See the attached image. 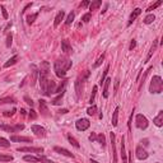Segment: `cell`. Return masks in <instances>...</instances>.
I'll use <instances>...</instances> for the list:
<instances>
[{
	"mask_svg": "<svg viewBox=\"0 0 163 163\" xmlns=\"http://www.w3.org/2000/svg\"><path fill=\"white\" fill-rule=\"evenodd\" d=\"M71 68V61L69 59L66 57H59L56 61H55V65H54V70H55V74L59 77V78H64L66 71Z\"/></svg>",
	"mask_w": 163,
	"mask_h": 163,
	"instance_id": "1",
	"label": "cell"
},
{
	"mask_svg": "<svg viewBox=\"0 0 163 163\" xmlns=\"http://www.w3.org/2000/svg\"><path fill=\"white\" fill-rule=\"evenodd\" d=\"M40 86L42 89V93L47 97L56 92V83L55 80L50 79L49 77H40Z\"/></svg>",
	"mask_w": 163,
	"mask_h": 163,
	"instance_id": "2",
	"label": "cell"
},
{
	"mask_svg": "<svg viewBox=\"0 0 163 163\" xmlns=\"http://www.w3.org/2000/svg\"><path fill=\"white\" fill-rule=\"evenodd\" d=\"M163 90V80L159 75H154L150 80V86H149V92L152 94H159Z\"/></svg>",
	"mask_w": 163,
	"mask_h": 163,
	"instance_id": "3",
	"label": "cell"
},
{
	"mask_svg": "<svg viewBox=\"0 0 163 163\" xmlns=\"http://www.w3.org/2000/svg\"><path fill=\"white\" fill-rule=\"evenodd\" d=\"M135 124H136V128L140 129V130H145V129L148 128V125H149L148 119L144 116V115H142V113L136 115V117H135Z\"/></svg>",
	"mask_w": 163,
	"mask_h": 163,
	"instance_id": "4",
	"label": "cell"
},
{
	"mask_svg": "<svg viewBox=\"0 0 163 163\" xmlns=\"http://www.w3.org/2000/svg\"><path fill=\"white\" fill-rule=\"evenodd\" d=\"M0 129H2V130H5V131H8L9 134H10V132H18V131L23 130V129H24V125H22V124H18V125H14V126L0 125Z\"/></svg>",
	"mask_w": 163,
	"mask_h": 163,
	"instance_id": "5",
	"label": "cell"
},
{
	"mask_svg": "<svg viewBox=\"0 0 163 163\" xmlns=\"http://www.w3.org/2000/svg\"><path fill=\"white\" fill-rule=\"evenodd\" d=\"M89 125H90V122H89L88 119H79L75 122V128L79 131H86L89 128Z\"/></svg>",
	"mask_w": 163,
	"mask_h": 163,
	"instance_id": "6",
	"label": "cell"
},
{
	"mask_svg": "<svg viewBox=\"0 0 163 163\" xmlns=\"http://www.w3.org/2000/svg\"><path fill=\"white\" fill-rule=\"evenodd\" d=\"M49 71H50V64L47 61L41 63V66L38 69V74L40 77H49Z\"/></svg>",
	"mask_w": 163,
	"mask_h": 163,
	"instance_id": "7",
	"label": "cell"
},
{
	"mask_svg": "<svg viewBox=\"0 0 163 163\" xmlns=\"http://www.w3.org/2000/svg\"><path fill=\"white\" fill-rule=\"evenodd\" d=\"M31 129H32V131H33L38 138H45V136H46V130L42 128V126H40V125H32Z\"/></svg>",
	"mask_w": 163,
	"mask_h": 163,
	"instance_id": "8",
	"label": "cell"
},
{
	"mask_svg": "<svg viewBox=\"0 0 163 163\" xmlns=\"http://www.w3.org/2000/svg\"><path fill=\"white\" fill-rule=\"evenodd\" d=\"M135 153H136V158H138V159H140V161L147 159L148 157H149L148 152H147V150L144 149V148H142V147H138L136 150H135Z\"/></svg>",
	"mask_w": 163,
	"mask_h": 163,
	"instance_id": "9",
	"label": "cell"
},
{
	"mask_svg": "<svg viewBox=\"0 0 163 163\" xmlns=\"http://www.w3.org/2000/svg\"><path fill=\"white\" fill-rule=\"evenodd\" d=\"M18 152H31V153H37V154H41L44 152V148L41 147H26V148H18Z\"/></svg>",
	"mask_w": 163,
	"mask_h": 163,
	"instance_id": "10",
	"label": "cell"
},
{
	"mask_svg": "<svg viewBox=\"0 0 163 163\" xmlns=\"http://www.w3.org/2000/svg\"><path fill=\"white\" fill-rule=\"evenodd\" d=\"M111 147H112V157H113V163H117V154H116V147H115V143H116V135L115 132H111Z\"/></svg>",
	"mask_w": 163,
	"mask_h": 163,
	"instance_id": "11",
	"label": "cell"
},
{
	"mask_svg": "<svg viewBox=\"0 0 163 163\" xmlns=\"http://www.w3.org/2000/svg\"><path fill=\"white\" fill-rule=\"evenodd\" d=\"M40 111H41V115L42 116L47 117L49 116V108H47V105H46V101L44 99H40Z\"/></svg>",
	"mask_w": 163,
	"mask_h": 163,
	"instance_id": "12",
	"label": "cell"
},
{
	"mask_svg": "<svg viewBox=\"0 0 163 163\" xmlns=\"http://www.w3.org/2000/svg\"><path fill=\"white\" fill-rule=\"evenodd\" d=\"M11 142H23V143H32V138L29 136H17V135H11L10 136Z\"/></svg>",
	"mask_w": 163,
	"mask_h": 163,
	"instance_id": "13",
	"label": "cell"
},
{
	"mask_svg": "<svg viewBox=\"0 0 163 163\" xmlns=\"http://www.w3.org/2000/svg\"><path fill=\"white\" fill-rule=\"evenodd\" d=\"M54 150H55L56 153H60V154H63V155H66V157H69V158H74V154L69 152L68 149H65V148H60V147H55L54 148Z\"/></svg>",
	"mask_w": 163,
	"mask_h": 163,
	"instance_id": "14",
	"label": "cell"
},
{
	"mask_svg": "<svg viewBox=\"0 0 163 163\" xmlns=\"http://www.w3.org/2000/svg\"><path fill=\"white\" fill-rule=\"evenodd\" d=\"M140 14H142V9H140V8H136V9H134V10H132V13L130 14V18H129V23H128V24L130 26L131 23L134 22V21H135L136 18H138L139 15H140Z\"/></svg>",
	"mask_w": 163,
	"mask_h": 163,
	"instance_id": "15",
	"label": "cell"
},
{
	"mask_svg": "<svg viewBox=\"0 0 163 163\" xmlns=\"http://www.w3.org/2000/svg\"><path fill=\"white\" fill-rule=\"evenodd\" d=\"M61 50H63L65 54H70L71 51H73V49H71V45L69 44L68 40L61 41Z\"/></svg>",
	"mask_w": 163,
	"mask_h": 163,
	"instance_id": "16",
	"label": "cell"
},
{
	"mask_svg": "<svg viewBox=\"0 0 163 163\" xmlns=\"http://www.w3.org/2000/svg\"><path fill=\"white\" fill-rule=\"evenodd\" d=\"M157 46H158V40H154V41H153L152 47H150V51H149L148 56H147V59H145V61H144V63H148L149 60H150V57L153 56V54H154V52H155V50H157Z\"/></svg>",
	"mask_w": 163,
	"mask_h": 163,
	"instance_id": "17",
	"label": "cell"
},
{
	"mask_svg": "<svg viewBox=\"0 0 163 163\" xmlns=\"http://www.w3.org/2000/svg\"><path fill=\"white\" fill-rule=\"evenodd\" d=\"M153 122H154L155 126H158V128H161V126L163 125V111H159L158 116L153 120Z\"/></svg>",
	"mask_w": 163,
	"mask_h": 163,
	"instance_id": "18",
	"label": "cell"
},
{
	"mask_svg": "<svg viewBox=\"0 0 163 163\" xmlns=\"http://www.w3.org/2000/svg\"><path fill=\"white\" fill-rule=\"evenodd\" d=\"M64 15H65V11L64 10H61V11H59L57 13V15L55 17V22H54V26L55 27H57L60 23H61V21L64 19Z\"/></svg>",
	"mask_w": 163,
	"mask_h": 163,
	"instance_id": "19",
	"label": "cell"
},
{
	"mask_svg": "<svg viewBox=\"0 0 163 163\" xmlns=\"http://www.w3.org/2000/svg\"><path fill=\"white\" fill-rule=\"evenodd\" d=\"M110 84H111V79H110V78L105 79V82H103V97L105 98L108 97V87H110Z\"/></svg>",
	"mask_w": 163,
	"mask_h": 163,
	"instance_id": "20",
	"label": "cell"
},
{
	"mask_svg": "<svg viewBox=\"0 0 163 163\" xmlns=\"http://www.w3.org/2000/svg\"><path fill=\"white\" fill-rule=\"evenodd\" d=\"M121 157H122V163H128L126 158V150H125V139H121Z\"/></svg>",
	"mask_w": 163,
	"mask_h": 163,
	"instance_id": "21",
	"label": "cell"
},
{
	"mask_svg": "<svg viewBox=\"0 0 163 163\" xmlns=\"http://www.w3.org/2000/svg\"><path fill=\"white\" fill-rule=\"evenodd\" d=\"M24 159L26 162H31V163H40V157H34V155H24Z\"/></svg>",
	"mask_w": 163,
	"mask_h": 163,
	"instance_id": "22",
	"label": "cell"
},
{
	"mask_svg": "<svg viewBox=\"0 0 163 163\" xmlns=\"http://www.w3.org/2000/svg\"><path fill=\"white\" fill-rule=\"evenodd\" d=\"M119 111H120V108H119V107H116V108H115V111H113V115H112V125H113V126H117Z\"/></svg>",
	"mask_w": 163,
	"mask_h": 163,
	"instance_id": "23",
	"label": "cell"
},
{
	"mask_svg": "<svg viewBox=\"0 0 163 163\" xmlns=\"http://www.w3.org/2000/svg\"><path fill=\"white\" fill-rule=\"evenodd\" d=\"M17 60H18V55H14L13 57H10L7 63L4 64V68H9V66H11V65H14L15 63H17Z\"/></svg>",
	"mask_w": 163,
	"mask_h": 163,
	"instance_id": "24",
	"label": "cell"
},
{
	"mask_svg": "<svg viewBox=\"0 0 163 163\" xmlns=\"http://www.w3.org/2000/svg\"><path fill=\"white\" fill-rule=\"evenodd\" d=\"M101 4H102V0H97V2L89 3V10H96L97 8L101 7Z\"/></svg>",
	"mask_w": 163,
	"mask_h": 163,
	"instance_id": "25",
	"label": "cell"
},
{
	"mask_svg": "<svg viewBox=\"0 0 163 163\" xmlns=\"http://www.w3.org/2000/svg\"><path fill=\"white\" fill-rule=\"evenodd\" d=\"M96 140H97V142H98V143H99L103 148L106 147V138H105V135H103V134H98V135H97V138H96Z\"/></svg>",
	"mask_w": 163,
	"mask_h": 163,
	"instance_id": "26",
	"label": "cell"
},
{
	"mask_svg": "<svg viewBox=\"0 0 163 163\" xmlns=\"http://www.w3.org/2000/svg\"><path fill=\"white\" fill-rule=\"evenodd\" d=\"M68 140L70 142V144H71V145H73V147H75L77 149H79V148H80V145H79V143H78V142L75 140V138H73V136H71L70 134L68 135Z\"/></svg>",
	"mask_w": 163,
	"mask_h": 163,
	"instance_id": "27",
	"label": "cell"
},
{
	"mask_svg": "<svg viewBox=\"0 0 163 163\" xmlns=\"http://www.w3.org/2000/svg\"><path fill=\"white\" fill-rule=\"evenodd\" d=\"M74 18H75V13H74V11H71V13L68 15V18H66V21H65V24H66V26H70L71 23H73Z\"/></svg>",
	"mask_w": 163,
	"mask_h": 163,
	"instance_id": "28",
	"label": "cell"
},
{
	"mask_svg": "<svg viewBox=\"0 0 163 163\" xmlns=\"http://www.w3.org/2000/svg\"><path fill=\"white\" fill-rule=\"evenodd\" d=\"M63 97H64V92H63V93H60V94L57 96V97H56L55 99H52V101H51V103H52L54 106L60 105V103H61V99H63Z\"/></svg>",
	"mask_w": 163,
	"mask_h": 163,
	"instance_id": "29",
	"label": "cell"
},
{
	"mask_svg": "<svg viewBox=\"0 0 163 163\" xmlns=\"http://www.w3.org/2000/svg\"><path fill=\"white\" fill-rule=\"evenodd\" d=\"M5 103H15V99L11 97H7V98H0V105H5Z\"/></svg>",
	"mask_w": 163,
	"mask_h": 163,
	"instance_id": "30",
	"label": "cell"
},
{
	"mask_svg": "<svg viewBox=\"0 0 163 163\" xmlns=\"http://www.w3.org/2000/svg\"><path fill=\"white\" fill-rule=\"evenodd\" d=\"M154 19H155L154 14H148L145 18H144V23H145V24H150V23H153Z\"/></svg>",
	"mask_w": 163,
	"mask_h": 163,
	"instance_id": "31",
	"label": "cell"
},
{
	"mask_svg": "<svg viewBox=\"0 0 163 163\" xmlns=\"http://www.w3.org/2000/svg\"><path fill=\"white\" fill-rule=\"evenodd\" d=\"M0 147H2V148H9V147H10V143H9L5 138L0 136Z\"/></svg>",
	"mask_w": 163,
	"mask_h": 163,
	"instance_id": "32",
	"label": "cell"
},
{
	"mask_svg": "<svg viewBox=\"0 0 163 163\" xmlns=\"http://www.w3.org/2000/svg\"><path fill=\"white\" fill-rule=\"evenodd\" d=\"M13 161V157L7 155V154H0V162H10Z\"/></svg>",
	"mask_w": 163,
	"mask_h": 163,
	"instance_id": "33",
	"label": "cell"
},
{
	"mask_svg": "<svg viewBox=\"0 0 163 163\" xmlns=\"http://www.w3.org/2000/svg\"><path fill=\"white\" fill-rule=\"evenodd\" d=\"M37 17H38V13H34V14L28 15V17H27V23H28V24H32V23L34 22V19H36Z\"/></svg>",
	"mask_w": 163,
	"mask_h": 163,
	"instance_id": "34",
	"label": "cell"
},
{
	"mask_svg": "<svg viewBox=\"0 0 163 163\" xmlns=\"http://www.w3.org/2000/svg\"><path fill=\"white\" fill-rule=\"evenodd\" d=\"M96 112H97V106H94V105H92V107H89L87 110V113L89 116H93V115H96Z\"/></svg>",
	"mask_w": 163,
	"mask_h": 163,
	"instance_id": "35",
	"label": "cell"
},
{
	"mask_svg": "<svg viewBox=\"0 0 163 163\" xmlns=\"http://www.w3.org/2000/svg\"><path fill=\"white\" fill-rule=\"evenodd\" d=\"M103 59H105V54H102V55L98 57V60H97V61H96L94 63V65H93V68H98V66L102 64V61H103Z\"/></svg>",
	"mask_w": 163,
	"mask_h": 163,
	"instance_id": "36",
	"label": "cell"
},
{
	"mask_svg": "<svg viewBox=\"0 0 163 163\" xmlns=\"http://www.w3.org/2000/svg\"><path fill=\"white\" fill-rule=\"evenodd\" d=\"M96 93H97V86L93 87V92H92V96H90V99H89V103L92 105L94 102V98H96Z\"/></svg>",
	"mask_w": 163,
	"mask_h": 163,
	"instance_id": "37",
	"label": "cell"
},
{
	"mask_svg": "<svg viewBox=\"0 0 163 163\" xmlns=\"http://www.w3.org/2000/svg\"><path fill=\"white\" fill-rule=\"evenodd\" d=\"M108 69H110V65H107V66H106V70L103 71V75H102V78H101V82H99L101 86H102V84H103V82H105V79H106V75H107V73H108Z\"/></svg>",
	"mask_w": 163,
	"mask_h": 163,
	"instance_id": "38",
	"label": "cell"
},
{
	"mask_svg": "<svg viewBox=\"0 0 163 163\" xmlns=\"http://www.w3.org/2000/svg\"><path fill=\"white\" fill-rule=\"evenodd\" d=\"M162 3H163V2H162V0H158V2H157L155 4H153V5H152V7H149L147 11H150V10H154L155 8H158V7H159V5H162Z\"/></svg>",
	"mask_w": 163,
	"mask_h": 163,
	"instance_id": "39",
	"label": "cell"
},
{
	"mask_svg": "<svg viewBox=\"0 0 163 163\" xmlns=\"http://www.w3.org/2000/svg\"><path fill=\"white\" fill-rule=\"evenodd\" d=\"M90 18H92V14H90V13H87V14H84V15H83L82 21H83L84 23H88V22L90 21Z\"/></svg>",
	"mask_w": 163,
	"mask_h": 163,
	"instance_id": "40",
	"label": "cell"
},
{
	"mask_svg": "<svg viewBox=\"0 0 163 163\" xmlns=\"http://www.w3.org/2000/svg\"><path fill=\"white\" fill-rule=\"evenodd\" d=\"M11 41H13V36H11V33H9L7 36V47H10L11 46Z\"/></svg>",
	"mask_w": 163,
	"mask_h": 163,
	"instance_id": "41",
	"label": "cell"
},
{
	"mask_svg": "<svg viewBox=\"0 0 163 163\" xmlns=\"http://www.w3.org/2000/svg\"><path fill=\"white\" fill-rule=\"evenodd\" d=\"M38 157H40V161H41V163H54L52 161L47 159L46 157H44V155H38Z\"/></svg>",
	"mask_w": 163,
	"mask_h": 163,
	"instance_id": "42",
	"label": "cell"
},
{
	"mask_svg": "<svg viewBox=\"0 0 163 163\" xmlns=\"http://www.w3.org/2000/svg\"><path fill=\"white\" fill-rule=\"evenodd\" d=\"M15 113V110H11V111H4V116L5 117H9V116H13V115Z\"/></svg>",
	"mask_w": 163,
	"mask_h": 163,
	"instance_id": "43",
	"label": "cell"
},
{
	"mask_svg": "<svg viewBox=\"0 0 163 163\" xmlns=\"http://www.w3.org/2000/svg\"><path fill=\"white\" fill-rule=\"evenodd\" d=\"M36 117H37V115H36V112H34L33 110H31V111H29V119H32V120H34Z\"/></svg>",
	"mask_w": 163,
	"mask_h": 163,
	"instance_id": "44",
	"label": "cell"
},
{
	"mask_svg": "<svg viewBox=\"0 0 163 163\" xmlns=\"http://www.w3.org/2000/svg\"><path fill=\"white\" fill-rule=\"evenodd\" d=\"M2 11H3V17L5 18V19H8V11L5 10V8H4V7H2Z\"/></svg>",
	"mask_w": 163,
	"mask_h": 163,
	"instance_id": "45",
	"label": "cell"
},
{
	"mask_svg": "<svg viewBox=\"0 0 163 163\" xmlns=\"http://www.w3.org/2000/svg\"><path fill=\"white\" fill-rule=\"evenodd\" d=\"M24 101L27 102V103H28L29 106H33V102H32V99H31V98H28L27 96H26V97H24Z\"/></svg>",
	"mask_w": 163,
	"mask_h": 163,
	"instance_id": "46",
	"label": "cell"
},
{
	"mask_svg": "<svg viewBox=\"0 0 163 163\" xmlns=\"http://www.w3.org/2000/svg\"><path fill=\"white\" fill-rule=\"evenodd\" d=\"M96 138H97V135H96L94 132H92V134L89 135V140H90V142H94V140H96Z\"/></svg>",
	"mask_w": 163,
	"mask_h": 163,
	"instance_id": "47",
	"label": "cell"
},
{
	"mask_svg": "<svg viewBox=\"0 0 163 163\" xmlns=\"http://www.w3.org/2000/svg\"><path fill=\"white\" fill-rule=\"evenodd\" d=\"M88 5H89V2H88V0H86V2H83L80 4V8H86V7H88Z\"/></svg>",
	"mask_w": 163,
	"mask_h": 163,
	"instance_id": "48",
	"label": "cell"
},
{
	"mask_svg": "<svg viewBox=\"0 0 163 163\" xmlns=\"http://www.w3.org/2000/svg\"><path fill=\"white\" fill-rule=\"evenodd\" d=\"M135 46H136V42H135V40H132V41H131V44H130V50H132Z\"/></svg>",
	"mask_w": 163,
	"mask_h": 163,
	"instance_id": "49",
	"label": "cell"
},
{
	"mask_svg": "<svg viewBox=\"0 0 163 163\" xmlns=\"http://www.w3.org/2000/svg\"><path fill=\"white\" fill-rule=\"evenodd\" d=\"M68 112H69V111L66 110V108H63V110H60V111H59V113H63V115H64V113H68Z\"/></svg>",
	"mask_w": 163,
	"mask_h": 163,
	"instance_id": "50",
	"label": "cell"
},
{
	"mask_svg": "<svg viewBox=\"0 0 163 163\" xmlns=\"http://www.w3.org/2000/svg\"><path fill=\"white\" fill-rule=\"evenodd\" d=\"M142 143H144V145H148V139H144V140H142Z\"/></svg>",
	"mask_w": 163,
	"mask_h": 163,
	"instance_id": "51",
	"label": "cell"
},
{
	"mask_svg": "<svg viewBox=\"0 0 163 163\" xmlns=\"http://www.w3.org/2000/svg\"><path fill=\"white\" fill-rule=\"evenodd\" d=\"M10 27H11V23H8V26H7V27H5V31H8V29H9Z\"/></svg>",
	"mask_w": 163,
	"mask_h": 163,
	"instance_id": "52",
	"label": "cell"
},
{
	"mask_svg": "<svg viewBox=\"0 0 163 163\" xmlns=\"http://www.w3.org/2000/svg\"><path fill=\"white\" fill-rule=\"evenodd\" d=\"M119 87V79H116V83H115V89H117Z\"/></svg>",
	"mask_w": 163,
	"mask_h": 163,
	"instance_id": "53",
	"label": "cell"
},
{
	"mask_svg": "<svg viewBox=\"0 0 163 163\" xmlns=\"http://www.w3.org/2000/svg\"><path fill=\"white\" fill-rule=\"evenodd\" d=\"M131 153H132V152H130V157H129V163H132V158H131Z\"/></svg>",
	"mask_w": 163,
	"mask_h": 163,
	"instance_id": "54",
	"label": "cell"
},
{
	"mask_svg": "<svg viewBox=\"0 0 163 163\" xmlns=\"http://www.w3.org/2000/svg\"><path fill=\"white\" fill-rule=\"evenodd\" d=\"M90 162H92V163H98L97 161H93V159H92V161H90Z\"/></svg>",
	"mask_w": 163,
	"mask_h": 163,
	"instance_id": "55",
	"label": "cell"
}]
</instances>
